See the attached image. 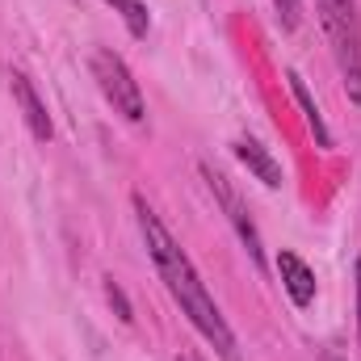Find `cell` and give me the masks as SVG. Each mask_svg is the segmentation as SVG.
Instances as JSON below:
<instances>
[{"label":"cell","mask_w":361,"mask_h":361,"mask_svg":"<svg viewBox=\"0 0 361 361\" xmlns=\"http://www.w3.org/2000/svg\"><path fill=\"white\" fill-rule=\"evenodd\" d=\"M130 206H135V223H139V235H143V244H147V257H152V265L160 273V281H164V290H169V298L180 307V315L193 324V332L219 353L223 361H240V341H235V332H231V324H227V315H223V307L214 302V294L206 290V281H202V273L197 265L189 261V252L177 244V235L164 227V219L147 206V197L143 193H135L130 197Z\"/></svg>","instance_id":"cell-1"},{"label":"cell","mask_w":361,"mask_h":361,"mask_svg":"<svg viewBox=\"0 0 361 361\" xmlns=\"http://www.w3.org/2000/svg\"><path fill=\"white\" fill-rule=\"evenodd\" d=\"M319 8V25L332 42V59L336 72L345 80L349 101H361V13L357 0H315Z\"/></svg>","instance_id":"cell-2"},{"label":"cell","mask_w":361,"mask_h":361,"mask_svg":"<svg viewBox=\"0 0 361 361\" xmlns=\"http://www.w3.org/2000/svg\"><path fill=\"white\" fill-rule=\"evenodd\" d=\"M89 72L97 80L101 97L114 105V114H122L126 122H143L147 118V105H143V89L135 80V72L126 68V59L109 47H97L89 55Z\"/></svg>","instance_id":"cell-3"},{"label":"cell","mask_w":361,"mask_h":361,"mask_svg":"<svg viewBox=\"0 0 361 361\" xmlns=\"http://www.w3.org/2000/svg\"><path fill=\"white\" fill-rule=\"evenodd\" d=\"M202 180H206V189L214 193L219 210L227 214V223H231L235 240L244 244V252L252 257V265H257V269H265V244H261V231H257V223H252V214H248V202L231 189V180L223 177V173H214L210 164H202Z\"/></svg>","instance_id":"cell-4"},{"label":"cell","mask_w":361,"mask_h":361,"mask_svg":"<svg viewBox=\"0 0 361 361\" xmlns=\"http://www.w3.org/2000/svg\"><path fill=\"white\" fill-rule=\"evenodd\" d=\"M8 92H13V101H17V109H21L25 126H30V135H34L38 143H47V139L55 135V126H51V114H47V101L38 97L34 80H30L21 68H13V72H8Z\"/></svg>","instance_id":"cell-5"},{"label":"cell","mask_w":361,"mask_h":361,"mask_svg":"<svg viewBox=\"0 0 361 361\" xmlns=\"http://www.w3.org/2000/svg\"><path fill=\"white\" fill-rule=\"evenodd\" d=\"M277 273H281V290L290 294V302H294L298 311H307V307L315 302V294H319L315 269H311L294 248H281V252H277Z\"/></svg>","instance_id":"cell-6"},{"label":"cell","mask_w":361,"mask_h":361,"mask_svg":"<svg viewBox=\"0 0 361 361\" xmlns=\"http://www.w3.org/2000/svg\"><path fill=\"white\" fill-rule=\"evenodd\" d=\"M231 152H235V160H240V164H244L257 180H261L265 189H281V185H286V173H281V164L273 160V152L265 147V143H257V139H248V135H244V139H235V143H231Z\"/></svg>","instance_id":"cell-7"},{"label":"cell","mask_w":361,"mask_h":361,"mask_svg":"<svg viewBox=\"0 0 361 361\" xmlns=\"http://www.w3.org/2000/svg\"><path fill=\"white\" fill-rule=\"evenodd\" d=\"M286 80H290V92H294V105L302 109V118H307V130L315 135V147H332L336 139H332V130H328V122H324V114H319V101L311 97V89H307V80L290 68L286 72Z\"/></svg>","instance_id":"cell-8"},{"label":"cell","mask_w":361,"mask_h":361,"mask_svg":"<svg viewBox=\"0 0 361 361\" xmlns=\"http://www.w3.org/2000/svg\"><path fill=\"white\" fill-rule=\"evenodd\" d=\"M105 4L126 21L130 38H147V30H152V13H147V4H143V0H105Z\"/></svg>","instance_id":"cell-9"},{"label":"cell","mask_w":361,"mask_h":361,"mask_svg":"<svg viewBox=\"0 0 361 361\" xmlns=\"http://www.w3.org/2000/svg\"><path fill=\"white\" fill-rule=\"evenodd\" d=\"M273 13H277V25L290 34V30H298V17H302V0H273Z\"/></svg>","instance_id":"cell-10"},{"label":"cell","mask_w":361,"mask_h":361,"mask_svg":"<svg viewBox=\"0 0 361 361\" xmlns=\"http://www.w3.org/2000/svg\"><path fill=\"white\" fill-rule=\"evenodd\" d=\"M105 298H109V307L118 311V319H122V324H130V319H135V311H130V302H126V294H122V286H118L114 277H105Z\"/></svg>","instance_id":"cell-11"},{"label":"cell","mask_w":361,"mask_h":361,"mask_svg":"<svg viewBox=\"0 0 361 361\" xmlns=\"http://www.w3.org/2000/svg\"><path fill=\"white\" fill-rule=\"evenodd\" d=\"M353 286H357V349H361V257L353 265Z\"/></svg>","instance_id":"cell-12"}]
</instances>
